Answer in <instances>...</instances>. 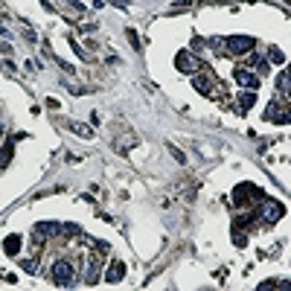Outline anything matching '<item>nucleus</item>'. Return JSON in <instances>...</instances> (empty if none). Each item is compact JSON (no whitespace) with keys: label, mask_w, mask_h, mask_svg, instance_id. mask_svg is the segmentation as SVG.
<instances>
[{"label":"nucleus","mask_w":291,"mask_h":291,"mask_svg":"<svg viewBox=\"0 0 291 291\" xmlns=\"http://www.w3.org/2000/svg\"><path fill=\"white\" fill-rule=\"evenodd\" d=\"M233 79L239 81L242 88H247V91H259V76L251 73V70H236V73H233Z\"/></svg>","instance_id":"39448f33"},{"label":"nucleus","mask_w":291,"mask_h":291,"mask_svg":"<svg viewBox=\"0 0 291 291\" xmlns=\"http://www.w3.org/2000/svg\"><path fill=\"white\" fill-rule=\"evenodd\" d=\"M175 67L181 70V73H189V76H195L198 70H201V61H198L192 53H186V50H181L178 56H175Z\"/></svg>","instance_id":"7ed1b4c3"},{"label":"nucleus","mask_w":291,"mask_h":291,"mask_svg":"<svg viewBox=\"0 0 291 291\" xmlns=\"http://www.w3.org/2000/svg\"><path fill=\"white\" fill-rule=\"evenodd\" d=\"M254 102H256V91H242L239 93V108H242V111L254 108Z\"/></svg>","instance_id":"1a4fd4ad"},{"label":"nucleus","mask_w":291,"mask_h":291,"mask_svg":"<svg viewBox=\"0 0 291 291\" xmlns=\"http://www.w3.org/2000/svg\"><path fill=\"white\" fill-rule=\"evenodd\" d=\"M3 247H6V254L9 256H15L18 251H21V236H9V239L3 242Z\"/></svg>","instance_id":"9b49d317"},{"label":"nucleus","mask_w":291,"mask_h":291,"mask_svg":"<svg viewBox=\"0 0 291 291\" xmlns=\"http://www.w3.org/2000/svg\"><path fill=\"white\" fill-rule=\"evenodd\" d=\"M0 35H9V29H6V26H3V23H0Z\"/></svg>","instance_id":"a211bd4d"},{"label":"nucleus","mask_w":291,"mask_h":291,"mask_svg":"<svg viewBox=\"0 0 291 291\" xmlns=\"http://www.w3.org/2000/svg\"><path fill=\"white\" fill-rule=\"evenodd\" d=\"M12 151H15V140H9V143H3V149H0V169H3V166H9V160H12Z\"/></svg>","instance_id":"9d476101"},{"label":"nucleus","mask_w":291,"mask_h":291,"mask_svg":"<svg viewBox=\"0 0 291 291\" xmlns=\"http://www.w3.org/2000/svg\"><path fill=\"white\" fill-rule=\"evenodd\" d=\"M53 282L61 285V288H67V285L76 282V268H73L70 259H56L53 262Z\"/></svg>","instance_id":"f03ea898"},{"label":"nucleus","mask_w":291,"mask_h":291,"mask_svg":"<svg viewBox=\"0 0 291 291\" xmlns=\"http://www.w3.org/2000/svg\"><path fill=\"white\" fill-rule=\"evenodd\" d=\"M265 119H268V122H288L285 108H279V99H274V102L265 108Z\"/></svg>","instance_id":"423d86ee"},{"label":"nucleus","mask_w":291,"mask_h":291,"mask_svg":"<svg viewBox=\"0 0 291 291\" xmlns=\"http://www.w3.org/2000/svg\"><path fill=\"white\" fill-rule=\"evenodd\" d=\"M122 277H126V262L114 259V262L108 265V271H105V279H108V282H119Z\"/></svg>","instance_id":"0eeeda50"},{"label":"nucleus","mask_w":291,"mask_h":291,"mask_svg":"<svg viewBox=\"0 0 291 291\" xmlns=\"http://www.w3.org/2000/svg\"><path fill=\"white\" fill-rule=\"evenodd\" d=\"M213 44L224 47V53H230V56H244L256 47V41L247 35H233V38H213Z\"/></svg>","instance_id":"f257e3e1"},{"label":"nucleus","mask_w":291,"mask_h":291,"mask_svg":"<svg viewBox=\"0 0 291 291\" xmlns=\"http://www.w3.org/2000/svg\"><path fill=\"white\" fill-rule=\"evenodd\" d=\"M277 88H279V91H282V93H288V70H282V76H279Z\"/></svg>","instance_id":"ddd939ff"},{"label":"nucleus","mask_w":291,"mask_h":291,"mask_svg":"<svg viewBox=\"0 0 291 291\" xmlns=\"http://www.w3.org/2000/svg\"><path fill=\"white\" fill-rule=\"evenodd\" d=\"M70 131L73 134H79V137H93V131L88 126H79V122H70Z\"/></svg>","instance_id":"f8f14e48"},{"label":"nucleus","mask_w":291,"mask_h":291,"mask_svg":"<svg viewBox=\"0 0 291 291\" xmlns=\"http://www.w3.org/2000/svg\"><path fill=\"white\" fill-rule=\"evenodd\" d=\"M233 242H236V244H239V247H244V242H247V239H244V236H242V233H236V236H233Z\"/></svg>","instance_id":"f3484780"},{"label":"nucleus","mask_w":291,"mask_h":291,"mask_svg":"<svg viewBox=\"0 0 291 291\" xmlns=\"http://www.w3.org/2000/svg\"><path fill=\"white\" fill-rule=\"evenodd\" d=\"M128 41L134 44V50H140V38H137V32H134V29H128Z\"/></svg>","instance_id":"2eb2a0df"},{"label":"nucleus","mask_w":291,"mask_h":291,"mask_svg":"<svg viewBox=\"0 0 291 291\" xmlns=\"http://www.w3.org/2000/svg\"><path fill=\"white\" fill-rule=\"evenodd\" d=\"M282 216H285V207H282L279 201H265L262 210H259V219L265 221V224H274V221H279Z\"/></svg>","instance_id":"20e7f679"},{"label":"nucleus","mask_w":291,"mask_h":291,"mask_svg":"<svg viewBox=\"0 0 291 291\" xmlns=\"http://www.w3.org/2000/svg\"><path fill=\"white\" fill-rule=\"evenodd\" d=\"M21 265L26 268V271H35V268H38V259H23Z\"/></svg>","instance_id":"dca6fc26"},{"label":"nucleus","mask_w":291,"mask_h":291,"mask_svg":"<svg viewBox=\"0 0 291 291\" xmlns=\"http://www.w3.org/2000/svg\"><path fill=\"white\" fill-rule=\"evenodd\" d=\"M192 85H195V91H201V93L213 91V79H210V76H201V73H195V76H192Z\"/></svg>","instance_id":"6e6552de"},{"label":"nucleus","mask_w":291,"mask_h":291,"mask_svg":"<svg viewBox=\"0 0 291 291\" xmlns=\"http://www.w3.org/2000/svg\"><path fill=\"white\" fill-rule=\"evenodd\" d=\"M268 56H271V61H274V64H282V61H285V53H282V50H271Z\"/></svg>","instance_id":"4468645a"}]
</instances>
